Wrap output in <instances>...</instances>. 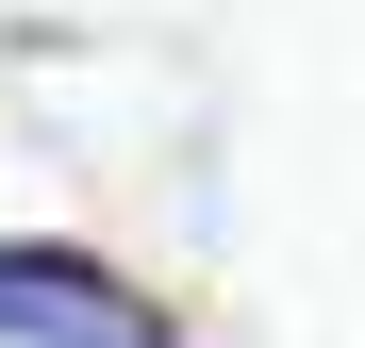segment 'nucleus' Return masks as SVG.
I'll use <instances>...</instances> for the list:
<instances>
[{"mask_svg":"<svg viewBox=\"0 0 365 348\" xmlns=\"http://www.w3.org/2000/svg\"><path fill=\"white\" fill-rule=\"evenodd\" d=\"M0 348H182V315L150 299V282H116L100 249L0 232Z\"/></svg>","mask_w":365,"mask_h":348,"instance_id":"f257e3e1","label":"nucleus"}]
</instances>
